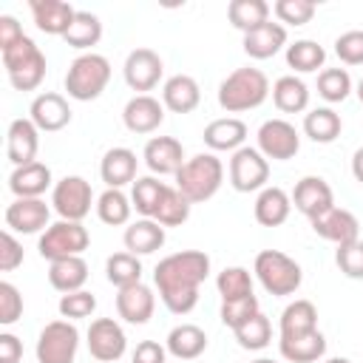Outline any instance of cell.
Instances as JSON below:
<instances>
[{"mask_svg":"<svg viewBox=\"0 0 363 363\" xmlns=\"http://www.w3.org/2000/svg\"><path fill=\"white\" fill-rule=\"evenodd\" d=\"M210 275V255L201 250H182L164 255L153 269V284L162 303L173 315H187L199 303V286Z\"/></svg>","mask_w":363,"mask_h":363,"instance_id":"obj_1","label":"cell"},{"mask_svg":"<svg viewBox=\"0 0 363 363\" xmlns=\"http://www.w3.org/2000/svg\"><path fill=\"white\" fill-rule=\"evenodd\" d=\"M269 96V79L261 68H235L233 74H227L218 85V105L227 113H244L252 111L258 105H264V99Z\"/></svg>","mask_w":363,"mask_h":363,"instance_id":"obj_2","label":"cell"},{"mask_svg":"<svg viewBox=\"0 0 363 363\" xmlns=\"http://www.w3.org/2000/svg\"><path fill=\"white\" fill-rule=\"evenodd\" d=\"M221 182H224V164H221V159L216 153H196L176 173V190L190 204L210 201L218 193Z\"/></svg>","mask_w":363,"mask_h":363,"instance_id":"obj_3","label":"cell"},{"mask_svg":"<svg viewBox=\"0 0 363 363\" xmlns=\"http://www.w3.org/2000/svg\"><path fill=\"white\" fill-rule=\"evenodd\" d=\"M252 272H255L258 284L269 295H275V298H284V295L298 292V286L303 281L301 264L295 258H289L286 252H281V250H261L255 255Z\"/></svg>","mask_w":363,"mask_h":363,"instance_id":"obj_4","label":"cell"},{"mask_svg":"<svg viewBox=\"0 0 363 363\" xmlns=\"http://www.w3.org/2000/svg\"><path fill=\"white\" fill-rule=\"evenodd\" d=\"M108 82H111V62L96 51L79 54L68 65V74H65V91L77 102L96 99L108 88Z\"/></svg>","mask_w":363,"mask_h":363,"instance_id":"obj_5","label":"cell"},{"mask_svg":"<svg viewBox=\"0 0 363 363\" xmlns=\"http://www.w3.org/2000/svg\"><path fill=\"white\" fill-rule=\"evenodd\" d=\"M3 68L17 91H34L45 79V54L31 37H23L20 43L3 51Z\"/></svg>","mask_w":363,"mask_h":363,"instance_id":"obj_6","label":"cell"},{"mask_svg":"<svg viewBox=\"0 0 363 363\" xmlns=\"http://www.w3.org/2000/svg\"><path fill=\"white\" fill-rule=\"evenodd\" d=\"M91 244V235L88 230L82 227V221H57L51 224L40 241H37V250L45 261H62V258H74V255H82Z\"/></svg>","mask_w":363,"mask_h":363,"instance_id":"obj_7","label":"cell"},{"mask_svg":"<svg viewBox=\"0 0 363 363\" xmlns=\"http://www.w3.org/2000/svg\"><path fill=\"white\" fill-rule=\"evenodd\" d=\"M79 349V329L74 320H51L37 337V363H74Z\"/></svg>","mask_w":363,"mask_h":363,"instance_id":"obj_8","label":"cell"},{"mask_svg":"<svg viewBox=\"0 0 363 363\" xmlns=\"http://www.w3.org/2000/svg\"><path fill=\"white\" fill-rule=\"evenodd\" d=\"M51 204H54V213L62 221H82L91 213L94 190L82 176H65V179H60L54 184Z\"/></svg>","mask_w":363,"mask_h":363,"instance_id":"obj_9","label":"cell"},{"mask_svg":"<svg viewBox=\"0 0 363 363\" xmlns=\"http://www.w3.org/2000/svg\"><path fill=\"white\" fill-rule=\"evenodd\" d=\"M269 179V162L258 147H238L230 159V184L238 193H261Z\"/></svg>","mask_w":363,"mask_h":363,"instance_id":"obj_10","label":"cell"},{"mask_svg":"<svg viewBox=\"0 0 363 363\" xmlns=\"http://www.w3.org/2000/svg\"><path fill=\"white\" fill-rule=\"evenodd\" d=\"M258 150L269 162H286L301 150V136L286 119H267L258 128Z\"/></svg>","mask_w":363,"mask_h":363,"instance_id":"obj_11","label":"cell"},{"mask_svg":"<svg viewBox=\"0 0 363 363\" xmlns=\"http://www.w3.org/2000/svg\"><path fill=\"white\" fill-rule=\"evenodd\" d=\"M128 337L113 318H96L88 326V352L99 363H113L125 354Z\"/></svg>","mask_w":363,"mask_h":363,"instance_id":"obj_12","label":"cell"},{"mask_svg":"<svg viewBox=\"0 0 363 363\" xmlns=\"http://www.w3.org/2000/svg\"><path fill=\"white\" fill-rule=\"evenodd\" d=\"M162 71H164V62L153 48H133L125 60V68H122L125 82L139 94L153 91L162 79Z\"/></svg>","mask_w":363,"mask_h":363,"instance_id":"obj_13","label":"cell"},{"mask_svg":"<svg viewBox=\"0 0 363 363\" xmlns=\"http://www.w3.org/2000/svg\"><path fill=\"white\" fill-rule=\"evenodd\" d=\"M292 204H295L298 213H303L309 221H315V218H320L323 213H329L335 207V193H332L326 179L303 176L292 190Z\"/></svg>","mask_w":363,"mask_h":363,"instance_id":"obj_14","label":"cell"},{"mask_svg":"<svg viewBox=\"0 0 363 363\" xmlns=\"http://www.w3.org/2000/svg\"><path fill=\"white\" fill-rule=\"evenodd\" d=\"M51 207L43 199H14L6 207V227L11 233H23V235H34V233H45L51 224Z\"/></svg>","mask_w":363,"mask_h":363,"instance_id":"obj_15","label":"cell"},{"mask_svg":"<svg viewBox=\"0 0 363 363\" xmlns=\"http://www.w3.org/2000/svg\"><path fill=\"white\" fill-rule=\"evenodd\" d=\"M142 159H145L147 170L156 173V176H176L182 170V164L187 162L182 142L173 139V136H153V139H147Z\"/></svg>","mask_w":363,"mask_h":363,"instance_id":"obj_16","label":"cell"},{"mask_svg":"<svg viewBox=\"0 0 363 363\" xmlns=\"http://www.w3.org/2000/svg\"><path fill=\"white\" fill-rule=\"evenodd\" d=\"M315 235H320L323 241H332L335 247L360 241V221L354 213L343 210V207H332L329 213H323L320 218L312 221Z\"/></svg>","mask_w":363,"mask_h":363,"instance_id":"obj_17","label":"cell"},{"mask_svg":"<svg viewBox=\"0 0 363 363\" xmlns=\"http://www.w3.org/2000/svg\"><path fill=\"white\" fill-rule=\"evenodd\" d=\"M153 309H156V295L147 284H130V286H122L116 292V315L133 326H142L153 318Z\"/></svg>","mask_w":363,"mask_h":363,"instance_id":"obj_18","label":"cell"},{"mask_svg":"<svg viewBox=\"0 0 363 363\" xmlns=\"http://www.w3.org/2000/svg\"><path fill=\"white\" fill-rule=\"evenodd\" d=\"M28 119L37 125V130H45V133L62 130L71 122L68 99L62 94H54V91L37 94L34 102H31V108H28Z\"/></svg>","mask_w":363,"mask_h":363,"instance_id":"obj_19","label":"cell"},{"mask_svg":"<svg viewBox=\"0 0 363 363\" xmlns=\"http://www.w3.org/2000/svg\"><path fill=\"white\" fill-rule=\"evenodd\" d=\"M37 150H40V130L31 119H14L9 125L6 133V156L14 167L31 164L37 162Z\"/></svg>","mask_w":363,"mask_h":363,"instance_id":"obj_20","label":"cell"},{"mask_svg":"<svg viewBox=\"0 0 363 363\" xmlns=\"http://www.w3.org/2000/svg\"><path fill=\"white\" fill-rule=\"evenodd\" d=\"M122 122L130 133H153L164 122V105L150 94H136L122 111Z\"/></svg>","mask_w":363,"mask_h":363,"instance_id":"obj_21","label":"cell"},{"mask_svg":"<svg viewBox=\"0 0 363 363\" xmlns=\"http://www.w3.org/2000/svg\"><path fill=\"white\" fill-rule=\"evenodd\" d=\"M31 17L37 23V28L43 34H54V37H65V31L71 28L77 9L65 0H28Z\"/></svg>","mask_w":363,"mask_h":363,"instance_id":"obj_22","label":"cell"},{"mask_svg":"<svg viewBox=\"0 0 363 363\" xmlns=\"http://www.w3.org/2000/svg\"><path fill=\"white\" fill-rule=\"evenodd\" d=\"M201 102V91L199 82L190 74H173L170 79H164L162 85V105L173 113H190L196 111Z\"/></svg>","mask_w":363,"mask_h":363,"instance_id":"obj_23","label":"cell"},{"mask_svg":"<svg viewBox=\"0 0 363 363\" xmlns=\"http://www.w3.org/2000/svg\"><path fill=\"white\" fill-rule=\"evenodd\" d=\"M241 45H244L247 57H252V60H269V57H275L286 45V28L281 23L267 20L264 26L247 31Z\"/></svg>","mask_w":363,"mask_h":363,"instance_id":"obj_24","label":"cell"},{"mask_svg":"<svg viewBox=\"0 0 363 363\" xmlns=\"http://www.w3.org/2000/svg\"><path fill=\"white\" fill-rule=\"evenodd\" d=\"M136 153L130 147H111L99 162V176L108 187L122 190L125 184L136 182Z\"/></svg>","mask_w":363,"mask_h":363,"instance_id":"obj_25","label":"cell"},{"mask_svg":"<svg viewBox=\"0 0 363 363\" xmlns=\"http://www.w3.org/2000/svg\"><path fill=\"white\" fill-rule=\"evenodd\" d=\"M51 187V167L43 162H31L23 167H14L9 176V190L17 199H40Z\"/></svg>","mask_w":363,"mask_h":363,"instance_id":"obj_26","label":"cell"},{"mask_svg":"<svg viewBox=\"0 0 363 363\" xmlns=\"http://www.w3.org/2000/svg\"><path fill=\"white\" fill-rule=\"evenodd\" d=\"M164 238H167L164 235V227L159 221H153V218H139V221L128 224L125 227V235H122L125 250L133 252V255H150V252L162 250L164 247Z\"/></svg>","mask_w":363,"mask_h":363,"instance_id":"obj_27","label":"cell"},{"mask_svg":"<svg viewBox=\"0 0 363 363\" xmlns=\"http://www.w3.org/2000/svg\"><path fill=\"white\" fill-rule=\"evenodd\" d=\"M244 139H247V125L238 116L213 119L204 128V145L210 150H230V153H235L238 147H244Z\"/></svg>","mask_w":363,"mask_h":363,"instance_id":"obj_28","label":"cell"},{"mask_svg":"<svg viewBox=\"0 0 363 363\" xmlns=\"http://www.w3.org/2000/svg\"><path fill=\"white\" fill-rule=\"evenodd\" d=\"M292 213V196L284 187H264L255 199V221L261 227H278Z\"/></svg>","mask_w":363,"mask_h":363,"instance_id":"obj_29","label":"cell"},{"mask_svg":"<svg viewBox=\"0 0 363 363\" xmlns=\"http://www.w3.org/2000/svg\"><path fill=\"white\" fill-rule=\"evenodd\" d=\"M164 346H167V354H173L179 360H196L207 349V335L196 323H179L170 329Z\"/></svg>","mask_w":363,"mask_h":363,"instance_id":"obj_30","label":"cell"},{"mask_svg":"<svg viewBox=\"0 0 363 363\" xmlns=\"http://www.w3.org/2000/svg\"><path fill=\"white\" fill-rule=\"evenodd\" d=\"M278 349H281V357L289 363H315L326 354V337L318 329L295 337H278Z\"/></svg>","mask_w":363,"mask_h":363,"instance_id":"obj_31","label":"cell"},{"mask_svg":"<svg viewBox=\"0 0 363 363\" xmlns=\"http://www.w3.org/2000/svg\"><path fill=\"white\" fill-rule=\"evenodd\" d=\"M88 281V264L82 255H74V258H62V261H51L48 267V284L68 295V292H79Z\"/></svg>","mask_w":363,"mask_h":363,"instance_id":"obj_32","label":"cell"},{"mask_svg":"<svg viewBox=\"0 0 363 363\" xmlns=\"http://www.w3.org/2000/svg\"><path fill=\"white\" fill-rule=\"evenodd\" d=\"M272 102H275V108L281 113H301L309 105V88L295 74L278 77L275 85H272Z\"/></svg>","mask_w":363,"mask_h":363,"instance_id":"obj_33","label":"cell"},{"mask_svg":"<svg viewBox=\"0 0 363 363\" xmlns=\"http://www.w3.org/2000/svg\"><path fill=\"white\" fill-rule=\"evenodd\" d=\"M318 329V309L312 301L298 298L281 312V337H295Z\"/></svg>","mask_w":363,"mask_h":363,"instance_id":"obj_34","label":"cell"},{"mask_svg":"<svg viewBox=\"0 0 363 363\" xmlns=\"http://www.w3.org/2000/svg\"><path fill=\"white\" fill-rule=\"evenodd\" d=\"M343 130V119L340 113H335L332 108H312L306 116H303V133L318 142V145H329L340 136Z\"/></svg>","mask_w":363,"mask_h":363,"instance_id":"obj_35","label":"cell"},{"mask_svg":"<svg viewBox=\"0 0 363 363\" xmlns=\"http://www.w3.org/2000/svg\"><path fill=\"white\" fill-rule=\"evenodd\" d=\"M227 17H230L233 28L247 34L269 20V3L267 0H233L227 6Z\"/></svg>","mask_w":363,"mask_h":363,"instance_id":"obj_36","label":"cell"},{"mask_svg":"<svg viewBox=\"0 0 363 363\" xmlns=\"http://www.w3.org/2000/svg\"><path fill=\"white\" fill-rule=\"evenodd\" d=\"M62 40L71 48L88 54V48H94L102 40V23H99V17L91 14V11H77V17H74V23H71V28L65 31Z\"/></svg>","mask_w":363,"mask_h":363,"instance_id":"obj_37","label":"cell"},{"mask_svg":"<svg viewBox=\"0 0 363 363\" xmlns=\"http://www.w3.org/2000/svg\"><path fill=\"white\" fill-rule=\"evenodd\" d=\"M130 213H133V201H130L122 190H116V187H108V190L96 199V216H99V221L108 224V227H122V224H128V221H130Z\"/></svg>","mask_w":363,"mask_h":363,"instance_id":"obj_38","label":"cell"},{"mask_svg":"<svg viewBox=\"0 0 363 363\" xmlns=\"http://www.w3.org/2000/svg\"><path fill=\"white\" fill-rule=\"evenodd\" d=\"M323 62H326V51L315 40H295L292 45H286V65L298 74H312L323 68Z\"/></svg>","mask_w":363,"mask_h":363,"instance_id":"obj_39","label":"cell"},{"mask_svg":"<svg viewBox=\"0 0 363 363\" xmlns=\"http://www.w3.org/2000/svg\"><path fill=\"white\" fill-rule=\"evenodd\" d=\"M105 275H108V281L116 289L130 286V284H139L142 281V261H139V255H133L128 250L125 252H113L105 261Z\"/></svg>","mask_w":363,"mask_h":363,"instance_id":"obj_40","label":"cell"},{"mask_svg":"<svg viewBox=\"0 0 363 363\" xmlns=\"http://www.w3.org/2000/svg\"><path fill=\"white\" fill-rule=\"evenodd\" d=\"M164 190H167V184L159 182L156 176H142V179H136V182H133V190H130L133 210L142 213L145 218H153V213H156V207H159Z\"/></svg>","mask_w":363,"mask_h":363,"instance_id":"obj_41","label":"cell"},{"mask_svg":"<svg viewBox=\"0 0 363 363\" xmlns=\"http://www.w3.org/2000/svg\"><path fill=\"white\" fill-rule=\"evenodd\" d=\"M190 201L176 190V187H167L156 213H153V221H159L162 227H182L187 218H190Z\"/></svg>","mask_w":363,"mask_h":363,"instance_id":"obj_42","label":"cell"},{"mask_svg":"<svg viewBox=\"0 0 363 363\" xmlns=\"http://www.w3.org/2000/svg\"><path fill=\"white\" fill-rule=\"evenodd\" d=\"M216 289H218L221 301L247 298V295H252V275L244 267H224L216 278Z\"/></svg>","mask_w":363,"mask_h":363,"instance_id":"obj_43","label":"cell"},{"mask_svg":"<svg viewBox=\"0 0 363 363\" xmlns=\"http://www.w3.org/2000/svg\"><path fill=\"white\" fill-rule=\"evenodd\" d=\"M235 340L241 349H250V352H261L269 346L272 340V326H269V318L264 312H258L255 318H250L244 326L235 329Z\"/></svg>","mask_w":363,"mask_h":363,"instance_id":"obj_44","label":"cell"},{"mask_svg":"<svg viewBox=\"0 0 363 363\" xmlns=\"http://www.w3.org/2000/svg\"><path fill=\"white\" fill-rule=\"evenodd\" d=\"M318 94L326 102H343L352 94V77L346 68H323L318 74Z\"/></svg>","mask_w":363,"mask_h":363,"instance_id":"obj_45","label":"cell"},{"mask_svg":"<svg viewBox=\"0 0 363 363\" xmlns=\"http://www.w3.org/2000/svg\"><path fill=\"white\" fill-rule=\"evenodd\" d=\"M261 312V306H258V298L255 295H247V298H235V301H221V323L224 326H230L233 332L238 329V326H244L250 318H255Z\"/></svg>","mask_w":363,"mask_h":363,"instance_id":"obj_46","label":"cell"},{"mask_svg":"<svg viewBox=\"0 0 363 363\" xmlns=\"http://www.w3.org/2000/svg\"><path fill=\"white\" fill-rule=\"evenodd\" d=\"M272 11H275V17H278L281 23H286V26H306V23L315 17L318 6H315L312 0H278V3L272 6Z\"/></svg>","mask_w":363,"mask_h":363,"instance_id":"obj_47","label":"cell"},{"mask_svg":"<svg viewBox=\"0 0 363 363\" xmlns=\"http://www.w3.org/2000/svg\"><path fill=\"white\" fill-rule=\"evenodd\" d=\"M57 309H60V315H62L65 320L91 318V315H94V309H96V298H94L91 292H85V289H79V292H68V295H62V298H60Z\"/></svg>","mask_w":363,"mask_h":363,"instance_id":"obj_48","label":"cell"},{"mask_svg":"<svg viewBox=\"0 0 363 363\" xmlns=\"http://www.w3.org/2000/svg\"><path fill=\"white\" fill-rule=\"evenodd\" d=\"M335 264L346 278L363 281V241H352L335 250Z\"/></svg>","mask_w":363,"mask_h":363,"instance_id":"obj_49","label":"cell"},{"mask_svg":"<svg viewBox=\"0 0 363 363\" xmlns=\"http://www.w3.org/2000/svg\"><path fill=\"white\" fill-rule=\"evenodd\" d=\"M335 54L346 65H363V31L352 28L335 40Z\"/></svg>","mask_w":363,"mask_h":363,"instance_id":"obj_50","label":"cell"},{"mask_svg":"<svg viewBox=\"0 0 363 363\" xmlns=\"http://www.w3.org/2000/svg\"><path fill=\"white\" fill-rule=\"evenodd\" d=\"M23 315V295L14 284L9 281H0V323L3 326H11L17 323Z\"/></svg>","mask_w":363,"mask_h":363,"instance_id":"obj_51","label":"cell"},{"mask_svg":"<svg viewBox=\"0 0 363 363\" xmlns=\"http://www.w3.org/2000/svg\"><path fill=\"white\" fill-rule=\"evenodd\" d=\"M20 264H23V244L11 235V230H3L0 233V269L11 272Z\"/></svg>","mask_w":363,"mask_h":363,"instance_id":"obj_52","label":"cell"},{"mask_svg":"<svg viewBox=\"0 0 363 363\" xmlns=\"http://www.w3.org/2000/svg\"><path fill=\"white\" fill-rule=\"evenodd\" d=\"M130 363H167V346H162L156 340H142V343H136Z\"/></svg>","mask_w":363,"mask_h":363,"instance_id":"obj_53","label":"cell"},{"mask_svg":"<svg viewBox=\"0 0 363 363\" xmlns=\"http://www.w3.org/2000/svg\"><path fill=\"white\" fill-rule=\"evenodd\" d=\"M26 34H23V28H20V23L11 17V14H3L0 17V54L6 51V48H11L14 43H20Z\"/></svg>","mask_w":363,"mask_h":363,"instance_id":"obj_54","label":"cell"},{"mask_svg":"<svg viewBox=\"0 0 363 363\" xmlns=\"http://www.w3.org/2000/svg\"><path fill=\"white\" fill-rule=\"evenodd\" d=\"M23 343L11 332H0V363H20Z\"/></svg>","mask_w":363,"mask_h":363,"instance_id":"obj_55","label":"cell"},{"mask_svg":"<svg viewBox=\"0 0 363 363\" xmlns=\"http://www.w3.org/2000/svg\"><path fill=\"white\" fill-rule=\"evenodd\" d=\"M352 176L363 184V147H357L354 156H352Z\"/></svg>","mask_w":363,"mask_h":363,"instance_id":"obj_56","label":"cell"},{"mask_svg":"<svg viewBox=\"0 0 363 363\" xmlns=\"http://www.w3.org/2000/svg\"><path fill=\"white\" fill-rule=\"evenodd\" d=\"M326 363H352V360H349V357H329Z\"/></svg>","mask_w":363,"mask_h":363,"instance_id":"obj_57","label":"cell"},{"mask_svg":"<svg viewBox=\"0 0 363 363\" xmlns=\"http://www.w3.org/2000/svg\"><path fill=\"white\" fill-rule=\"evenodd\" d=\"M357 99H360V105H363V77H360V82H357Z\"/></svg>","mask_w":363,"mask_h":363,"instance_id":"obj_58","label":"cell"},{"mask_svg":"<svg viewBox=\"0 0 363 363\" xmlns=\"http://www.w3.org/2000/svg\"><path fill=\"white\" fill-rule=\"evenodd\" d=\"M252 363H275V360H269V357H258V360H252Z\"/></svg>","mask_w":363,"mask_h":363,"instance_id":"obj_59","label":"cell"}]
</instances>
